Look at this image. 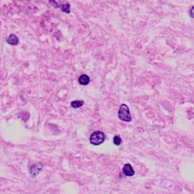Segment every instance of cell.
<instances>
[{
	"instance_id": "4",
	"label": "cell",
	"mask_w": 194,
	"mask_h": 194,
	"mask_svg": "<svg viewBox=\"0 0 194 194\" xmlns=\"http://www.w3.org/2000/svg\"><path fill=\"white\" fill-rule=\"evenodd\" d=\"M123 172H124V174H125L126 176L128 177L133 176L134 174V169H133L132 166H131L130 164L124 165V167H123Z\"/></svg>"
},
{
	"instance_id": "5",
	"label": "cell",
	"mask_w": 194,
	"mask_h": 194,
	"mask_svg": "<svg viewBox=\"0 0 194 194\" xmlns=\"http://www.w3.org/2000/svg\"><path fill=\"white\" fill-rule=\"evenodd\" d=\"M7 43L12 46H16L18 43V38L15 34H11L7 39Z\"/></svg>"
},
{
	"instance_id": "6",
	"label": "cell",
	"mask_w": 194,
	"mask_h": 194,
	"mask_svg": "<svg viewBox=\"0 0 194 194\" xmlns=\"http://www.w3.org/2000/svg\"><path fill=\"white\" fill-rule=\"evenodd\" d=\"M78 81L81 85H87L90 83V77L86 74H82L78 79Z\"/></svg>"
},
{
	"instance_id": "3",
	"label": "cell",
	"mask_w": 194,
	"mask_h": 194,
	"mask_svg": "<svg viewBox=\"0 0 194 194\" xmlns=\"http://www.w3.org/2000/svg\"><path fill=\"white\" fill-rule=\"evenodd\" d=\"M42 168H43L42 165L40 164V163H39V164L34 165H32V167L30 168V174H31L33 177L36 176V175H37V174H38L41 171Z\"/></svg>"
},
{
	"instance_id": "10",
	"label": "cell",
	"mask_w": 194,
	"mask_h": 194,
	"mask_svg": "<svg viewBox=\"0 0 194 194\" xmlns=\"http://www.w3.org/2000/svg\"><path fill=\"white\" fill-rule=\"evenodd\" d=\"M49 3L52 5L53 7H55V8H58L60 7V5H58V3L55 1V0H49Z\"/></svg>"
},
{
	"instance_id": "7",
	"label": "cell",
	"mask_w": 194,
	"mask_h": 194,
	"mask_svg": "<svg viewBox=\"0 0 194 194\" xmlns=\"http://www.w3.org/2000/svg\"><path fill=\"white\" fill-rule=\"evenodd\" d=\"M71 106H72L73 108H80L81 106L84 105V101L82 100H76V101H73L71 103Z\"/></svg>"
},
{
	"instance_id": "8",
	"label": "cell",
	"mask_w": 194,
	"mask_h": 194,
	"mask_svg": "<svg viewBox=\"0 0 194 194\" xmlns=\"http://www.w3.org/2000/svg\"><path fill=\"white\" fill-rule=\"evenodd\" d=\"M62 12H65V13H70V4L69 3H65V4L62 5L61 6Z\"/></svg>"
},
{
	"instance_id": "11",
	"label": "cell",
	"mask_w": 194,
	"mask_h": 194,
	"mask_svg": "<svg viewBox=\"0 0 194 194\" xmlns=\"http://www.w3.org/2000/svg\"><path fill=\"white\" fill-rule=\"evenodd\" d=\"M190 16L192 17L193 18H194V6H193L192 8H190Z\"/></svg>"
},
{
	"instance_id": "2",
	"label": "cell",
	"mask_w": 194,
	"mask_h": 194,
	"mask_svg": "<svg viewBox=\"0 0 194 194\" xmlns=\"http://www.w3.org/2000/svg\"><path fill=\"white\" fill-rule=\"evenodd\" d=\"M105 139H106V135L103 133L101 131H96L91 134L90 137V141L93 145L98 146L104 142Z\"/></svg>"
},
{
	"instance_id": "9",
	"label": "cell",
	"mask_w": 194,
	"mask_h": 194,
	"mask_svg": "<svg viewBox=\"0 0 194 194\" xmlns=\"http://www.w3.org/2000/svg\"><path fill=\"white\" fill-rule=\"evenodd\" d=\"M113 142H114V145H116V146H119V145L121 143V139L119 136H115L113 139Z\"/></svg>"
},
{
	"instance_id": "1",
	"label": "cell",
	"mask_w": 194,
	"mask_h": 194,
	"mask_svg": "<svg viewBox=\"0 0 194 194\" xmlns=\"http://www.w3.org/2000/svg\"><path fill=\"white\" fill-rule=\"evenodd\" d=\"M118 116L119 119L123 121L130 122L131 121V116H130V111L128 106L125 104H122L120 106L119 111H118Z\"/></svg>"
}]
</instances>
